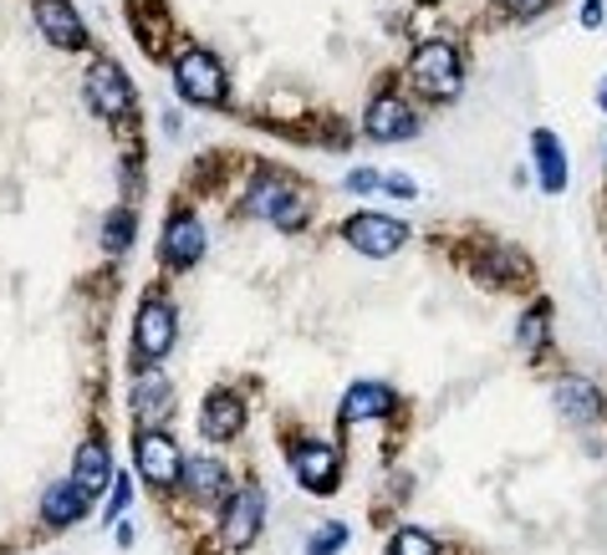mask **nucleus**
Wrapping results in <instances>:
<instances>
[{
  "instance_id": "nucleus-28",
  "label": "nucleus",
  "mask_w": 607,
  "mask_h": 555,
  "mask_svg": "<svg viewBox=\"0 0 607 555\" xmlns=\"http://www.w3.org/2000/svg\"><path fill=\"white\" fill-rule=\"evenodd\" d=\"M128 499H134L128 479H113V505H107V514H123V510H128Z\"/></svg>"
},
{
  "instance_id": "nucleus-1",
  "label": "nucleus",
  "mask_w": 607,
  "mask_h": 555,
  "mask_svg": "<svg viewBox=\"0 0 607 555\" xmlns=\"http://www.w3.org/2000/svg\"><path fill=\"white\" fill-rule=\"evenodd\" d=\"M174 88L184 103L199 107H220L230 97V82H225V67L209 51H179L174 57Z\"/></svg>"
},
{
  "instance_id": "nucleus-26",
  "label": "nucleus",
  "mask_w": 607,
  "mask_h": 555,
  "mask_svg": "<svg viewBox=\"0 0 607 555\" xmlns=\"http://www.w3.org/2000/svg\"><path fill=\"white\" fill-rule=\"evenodd\" d=\"M501 5H505L511 15H516V21H531V15H541V11H547L551 0H501Z\"/></svg>"
},
{
  "instance_id": "nucleus-21",
  "label": "nucleus",
  "mask_w": 607,
  "mask_h": 555,
  "mask_svg": "<svg viewBox=\"0 0 607 555\" xmlns=\"http://www.w3.org/2000/svg\"><path fill=\"white\" fill-rule=\"evenodd\" d=\"M547 332H551V307L541 301L536 311H526V322H520V347L526 351H541V342H547Z\"/></svg>"
},
{
  "instance_id": "nucleus-17",
  "label": "nucleus",
  "mask_w": 607,
  "mask_h": 555,
  "mask_svg": "<svg viewBox=\"0 0 607 555\" xmlns=\"http://www.w3.org/2000/svg\"><path fill=\"white\" fill-rule=\"evenodd\" d=\"M88 514V495L77 489V479H67V484H51L42 495V520L46 525H57V530H67V525H77Z\"/></svg>"
},
{
  "instance_id": "nucleus-16",
  "label": "nucleus",
  "mask_w": 607,
  "mask_h": 555,
  "mask_svg": "<svg viewBox=\"0 0 607 555\" xmlns=\"http://www.w3.org/2000/svg\"><path fill=\"white\" fill-rule=\"evenodd\" d=\"M388 408H393V388H383V382H357V388H347V397H342V424L388 418Z\"/></svg>"
},
{
  "instance_id": "nucleus-4",
  "label": "nucleus",
  "mask_w": 607,
  "mask_h": 555,
  "mask_svg": "<svg viewBox=\"0 0 607 555\" xmlns=\"http://www.w3.org/2000/svg\"><path fill=\"white\" fill-rule=\"evenodd\" d=\"M174 336H179V316L169 301H144L138 307V326H134V347L144 362H159V357H169V347H174Z\"/></svg>"
},
{
  "instance_id": "nucleus-5",
  "label": "nucleus",
  "mask_w": 607,
  "mask_h": 555,
  "mask_svg": "<svg viewBox=\"0 0 607 555\" xmlns=\"http://www.w3.org/2000/svg\"><path fill=\"white\" fill-rule=\"evenodd\" d=\"M342 240L357 255H393V250H403L409 230L399 220H388V215H353V220L342 224Z\"/></svg>"
},
{
  "instance_id": "nucleus-6",
  "label": "nucleus",
  "mask_w": 607,
  "mask_h": 555,
  "mask_svg": "<svg viewBox=\"0 0 607 555\" xmlns=\"http://www.w3.org/2000/svg\"><path fill=\"white\" fill-rule=\"evenodd\" d=\"M88 103L103 117H128L134 113V82L123 77L118 61H98L88 72Z\"/></svg>"
},
{
  "instance_id": "nucleus-18",
  "label": "nucleus",
  "mask_w": 607,
  "mask_h": 555,
  "mask_svg": "<svg viewBox=\"0 0 607 555\" xmlns=\"http://www.w3.org/2000/svg\"><path fill=\"white\" fill-rule=\"evenodd\" d=\"M531 148H536V178H541V189H547V194H562V189H566V153H562V138L541 128V132L531 138Z\"/></svg>"
},
{
  "instance_id": "nucleus-7",
  "label": "nucleus",
  "mask_w": 607,
  "mask_h": 555,
  "mask_svg": "<svg viewBox=\"0 0 607 555\" xmlns=\"http://www.w3.org/2000/svg\"><path fill=\"white\" fill-rule=\"evenodd\" d=\"M261 525H266V495H261L255 484H245V489L225 505V545L245 551V545L261 535Z\"/></svg>"
},
{
  "instance_id": "nucleus-11",
  "label": "nucleus",
  "mask_w": 607,
  "mask_h": 555,
  "mask_svg": "<svg viewBox=\"0 0 607 555\" xmlns=\"http://www.w3.org/2000/svg\"><path fill=\"white\" fill-rule=\"evenodd\" d=\"M363 128H368L373 143H403V138L419 132V117L409 113L399 97H378V103L368 107V123H363Z\"/></svg>"
},
{
  "instance_id": "nucleus-25",
  "label": "nucleus",
  "mask_w": 607,
  "mask_h": 555,
  "mask_svg": "<svg viewBox=\"0 0 607 555\" xmlns=\"http://www.w3.org/2000/svg\"><path fill=\"white\" fill-rule=\"evenodd\" d=\"M307 215H311L307 194H301V189H291V199H286V205H282V215H276V224H282V230H301V224H307Z\"/></svg>"
},
{
  "instance_id": "nucleus-29",
  "label": "nucleus",
  "mask_w": 607,
  "mask_h": 555,
  "mask_svg": "<svg viewBox=\"0 0 607 555\" xmlns=\"http://www.w3.org/2000/svg\"><path fill=\"white\" fill-rule=\"evenodd\" d=\"M378 184H383V178H378V174H368V169H357V174H347V189H357V194H363V189H378Z\"/></svg>"
},
{
  "instance_id": "nucleus-19",
  "label": "nucleus",
  "mask_w": 607,
  "mask_h": 555,
  "mask_svg": "<svg viewBox=\"0 0 607 555\" xmlns=\"http://www.w3.org/2000/svg\"><path fill=\"white\" fill-rule=\"evenodd\" d=\"M179 479L190 484V495H199V499H220V495H225V484H230V474H225L220 459H184Z\"/></svg>"
},
{
  "instance_id": "nucleus-27",
  "label": "nucleus",
  "mask_w": 607,
  "mask_h": 555,
  "mask_svg": "<svg viewBox=\"0 0 607 555\" xmlns=\"http://www.w3.org/2000/svg\"><path fill=\"white\" fill-rule=\"evenodd\" d=\"M378 189H388V194H399V199H414V178H403V174H388Z\"/></svg>"
},
{
  "instance_id": "nucleus-23",
  "label": "nucleus",
  "mask_w": 607,
  "mask_h": 555,
  "mask_svg": "<svg viewBox=\"0 0 607 555\" xmlns=\"http://www.w3.org/2000/svg\"><path fill=\"white\" fill-rule=\"evenodd\" d=\"M128 240H134V215H128V209H113L103 220V245L118 255V250H128Z\"/></svg>"
},
{
  "instance_id": "nucleus-2",
  "label": "nucleus",
  "mask_w": 607,
  "mask_h": 555,
  "mask_svg": "<svg viewBox=\"0 0 607 555\" xmlns=\"http://www.w3.org/2000/svg\"><path fill=\"white\" fill-rule=\"evenodd\" d=\"M409 77H414V88L424 92V97H434V103H449L459 92V57L449 42H424L414 51V61H409Z\"/></svg>"
},
{
  "instance_id": "nucleus-13",
  "label": "nucleus",
  "mask_w": 607,
  "mask_h": 555,
  "mask_svg": "<svg viewBox=\"0 0 607 555\" xmlns=\"http://www.w3.org/2000/svg\"><path fill=\"white\" fill-rule=\"evenodd\" d=\"M240 428H245V403H240L236 393H209L205 413H199V433L225 443V439H236Z\"/></svg>"
},
{
  "instance_id": "nucleus-20",
  "label": "nucleus",
  "mask_w": 607,
  "mask_h": 555,
  "mask_svg": "<svg viewBox=\"0 0 607 555\" xmlns=\"http://www.w3.org/2000/svg\"><path fill=\"white\" fill-rule=\"evenodd\" d=\"M286 199H291V184L271 174V178H261V184L251 189V205H245V209H251V215H266V220H276Z\"/></svg>"
},
{
  "instance_id": "nucleus-12",
  "label": "nucleus",
  "mask_w": 607,
  "mask_h": 555,
  "mask_svg": "<svg viewBox=\"0 0 607 555\" xmlns=\"http://www.w3.org/2000/svg\"><path fill=\"white\" fill-rule=\"evenodd\" d=\"M205 255V230L194 215H174L169 230H163V261L174 265V270H190L194 261Z\"/></svg>"
},
{
  "instance_id": "nucleus-3",
  "label": "nucleus",
  "mask_w": 607,
  "mask_h": 555,
  "mask_svg": "<svg viewBox=\"0 0 607 555\" xmlns=\"http://www.w3.org/2000/svg\"><path fill=\"white\" fill-rule=\"evenodd\" d=\"M134 464H138V474H144L149 484L169 489V484H179L184 453H179V443L169 439V433H159V428H138V439H134Z\"/></svg>"
},
{
  "instance_id": "nucleus-10",
  "label": "nucleus",
  "mask_w": 607,
  "mask_h": 555,
  "mask_svg": "<svg viewBox=\"0 0 607 555\" xmlns=\"http://www.w3.org/2000/svg\"><path fill=\"white\" fill-rule=\"evenodd\" d=\"M72 479L82 495H103V489H113V449H107V439H88L82 449H77V469H72Z\"/></svg>"
},
{
  "instance_id": "nucleus-15",
  "label": "nucleus",
  "mask_w": 607,
  "mask_h": 555,
  "mask_svg": "<svg viewBox=\"0 0 607 555\" xmlns=\"http://www.w3.org/2000/svg\"><path fill=\"white\" fill-rule=\"evenodd\" d=\"M551 397H557V408H562L566 424H593L597 413H603V393H597L593 382H582V378H562Z\"/></svg>"
},
{
  "instance_id": "nucleus-9",
  "label": "nucleus",
  "mask_w": 607,
  "mask_h": 555,
  "mask_svg": "<svg viewBox=\"0 0 607 555\" xmlns=\"http://www.w3.org/2000/svg\"><path fill=\"white\" fill-rule=\"evenodd\" d=\"M31 5H36V26H42V36L51 46H67V51L88 46V26L72 11V0H31Z\"/></svg>"
},
{
  "instance_id": "nucleus-24",
  "label": "nucleus",
  "mask_w": 607,
  "mask_h": 555,
  "mask_svg": "<svg viewBox=\"0 0 607 555\" xmlns=\"http://www.w3.org/2000/svg\"><path fill=\"white\" fill-rule=\"evenodd\" d=\"M342 545H347V525H342V520H327L307 541V555H332V551H342Z\"/></svg>"
},
{
  "instance_id": "nucleus-8",
  "label": "nucleus",
  "mask_w": 607,
  "mask_h": 555,
  "mask_svg": "<svg viewBox=\"0 0 607 555\" xmlns=\"http://www.w3.org/2000/svg\"><path fill=\"white\" fill-rule=\"evenodd\" d=\"M291 469H297V479L307 484L311 495H332L337 489V474H342V459L332 443H301L291 453Z\"/></svg>"
},
{
  "instance_id": "nucleus-31",
  "label": "nucleus",
  "mask_w": 607,
  "mask_h": 555,
  "mask_svg": "<svg viewBox=\"0 0 607 555\" xmlns=\"http://www.w3.org/2000/svg\"><path fill=\"white\" fill-rule=\"evenodd\" d=\"M603 107H607V82H603Z\"/></svg>"
},
{
  "instance_id": "nucleus-30",
  "label": "nucleus",
  "mask_w": 607,
  "mask_h": 555,
  "mask_svg": "<svg viewBox=\"0 0 607 555\" xmlns=\"http://www.w3.org/2000/svg\"><path fill=\"white\" fill-rule=\"evenodd\" d=\"M582 26H603V0H587V5H582Z\"/></svg>"
},
{
  "instance_id": "nucleus-22",
  "label": "nucleus",
  "mask_w": 607,
  "mask_h": 555,
  "mask_svg": "<svg viewBox=\"0 0 607 555\" xmlns=\"http://www.w3.org/2000/svg\"><path fill=\"white\" fill-rule=\"evenodd\" d=\"M388 551L393 555H439V545L424 535V530H414V525H403V530H393V541H388Z\"/></svg>"
},
{
  "instance_id": "nucleus-14",
  "label": "nucleus",
  "mask_w": 607,
  "mask_h": 555,
  "mask_svg": "<svg viewBox=\"0 0 607 555\" xmlns=\"http://www.w3.org/2000/svg\"><path fill=\"white\" fill-rule=\"evenodd\" d=\"M134 413H138V428H153L174 413V388H169L163 372H144L134 382Z\"/></svg>"
}]
</instances>
